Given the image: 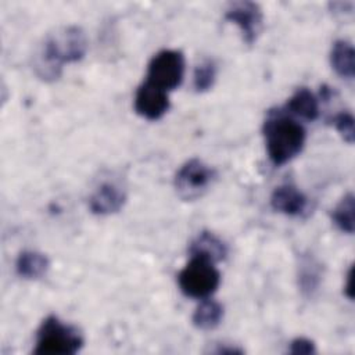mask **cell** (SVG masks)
Listing matches in <instances>:
<instances>
[{
  "instance_id": "1",
  "label": "cell",
  "mask_w": 355,
  "mask_h": 355,
  "mask_svg": "<svg viewBox=\"0 0 355 355\" xmlns=\"http://www.w3.org/2000/svg\"><path fill=\"white\" fill-rule=\"evenodd\" d=\"M87 50V37L80 26L68 25L50 32L36 55L33 69L44 82L60 79L65 64L80 61Z\"/></svg>"
},
{
  "instance_id": "2",
  "label": "cell",
  "mask_w": 355,
  "mask_h": 355,
  "mask_svg": "<svg viewBox=\"0 0 355 355\" xmlns=\"http://www.w3.org/2000/svg\"><path fill=\"white\" fill-rule=\"evenodd\" d=\"M262 133L268 157L276 166L295 158L302 151L306 139L304 126L283 110L269 111Z\"/></svg>"
},
{
  "instance_id": "3",
  "label": "cell",
  "mask_w": 355,
  "mask_h": 355,
  "mask_svg": "<svg viewBox=\"0 0 355 355\" xmlns=\"http://www.w3.org/2000/svg\"><path fill=\"white\" fill-rule=\"evenodd\" d=\"M83 347V337L80 331L68 323H64L57 316H47L37 333L36 355H73Z\"/></svg>"
},
{
  "instance_id": "4",
  "label": "cell",
  "mask_w": 355,
  "mask_h": 355,
  "mask_svg": "<svg viewBox=\"0 0 355 355\" xmlns=\"http://www.w3.org/2000/svg\"><path fill=\"white\" fill-rule=\"evenodd\" d=\"M220 283V273L215 262L202 257H190V261L178 275L180 291L190 298L204 300L211 297Z\"/></svg>"
},
{
  "instance_id": "5",
  "label": "cell",
  "mask_w": 355,
  "mask_h": 355,
  "mask_svg": "<svg viewBox=\"0 0 355 355\" xmlns=\"http://www.w3.org/2000/svg\"><path fill=\"white\" fill-rule=\"evenodd\" d=\"M184 76V55L179 50L165 49L154 54L147 65L146 80L165 92L180 86Z\"/></svg>"
},
{
  "instance_id": "6",
  "label": "cell",
  "mask_w": 355,
  "mask_h": 355,
  "mask_svg": "<svg viewBox=\"0 0 355 355\" xmlns=\"http://www.w3.org/2000/svg\"><path fill=\"white\" fill-rule=\"evenodd\" d=\"M215 171L198 158L186 161L175 175V189L184 201L200 198L215 180Z\"/></svg>"
},
{
  "instance_id": "7",
  "label": "cell",
  "mask_w": 355,
  "mask_h": 355,
  "mask_svg": "<svg viewBox=\"0 0 355 355\" xmlns=\"http://www.w3.org/2000/svg\"><path fill=\"white\" fill-rule=\"evenodd\" d=\"M225 19L239 26L247 44H252L258 39L263 26L262 10L254 1L230 3L225 12Z\"/></svg>"
},
{
  "instance_id": "8",
  "label": "cell",
  "mask_w": 355,
  "mask_h": 355,
  "mask_svg": "<svg viewBox=\"0 0 355 355\" xmlns=\"http://www.w3.org/2000/svg\"><path fill=\"white\" fill-rule=\"evenodd\" d=\"M168 92L144 80L135 94V111L147 121L161 119L169 110Z\"/></svg>"
},
{
  "instance_id": "9",
  "label": "cell",
  "mask_w": 355,
  "mask_h": 355,
  "mask_svg": "<svg viewBox=\"0 0 355 355\" xmlns=\"http://www.w3.org/2000/svg\"><path fill=\"white\" fill-rule=\"evenodd\" d=\"M126 202L125 189L114 182L105 180L100 183L89 197V208L94 215L107 216L119 212Z\"/></svg>"
},
{
  "instance_id": "10",
  "label": "cell",
  "mask_w": 355,
  "mask_h": 355,
  "mask_svg": "<svg viewBox=\"0 0 355 355\" xmlns=\"http://www.w3.org/2000/svg\"><path fill=\"white\" fill-rule=\"evenodd\" d=\"M270 207L287 216H301L308 208L306 196L291 183L277 186L270 194Z\"/></svg>"
},
{
  "instance_id": "11",
  "label": "cell",
  "mask_w": 355,
  "mask_h": 355,
  "mask_svg": "<svg viewBox=\"0 0 355 355\" xmlns=\"http://www.w3.org/2000/svg\"><path fill=\"white\" fill-rule=\"evenodd\" d=\"M323 279V266L319 259L306 252L301 254L297 265V282L301 294L306 298H312L320 287Z\"/></svg>"
},
{
  "instance_id": "12",
  "label": "cell",
  "mask_w": 355,
  "mask_h": 355,
  "mask_svg": "<svg viewBox=\"0 0 355 355\" xmlns=\"http://www.w3.org/2000/svg\"><path fill=\"white\" fill-rule=\"evenodd\" d=\"M190 257H202L212 262H220L227 255V247L223 240L209 230L200 232L189 245Z\"/></svg>"
},
{
  "instance_id": "13",
  "label": "cell",
  "mask_w": 355,
  "mask_h": 355,
  "mask_svg": "<svg viewBox=\"0 0 355 355\" xmlns=\"http://www.w3.org/2000/svg\"><path fill=\"white\" fill-rule=\"evenodd\" d=\"M283 111L291 116L312 122L319 116V103L308 87H300L288 98Z\"/></svg>"
},
{
  "instance_id": "14",
  "label": "cell",
  "mask_w": 355,
  "mask_h": 355,
  "mask_svg": "<svg viewBox=\"0 0 355 355\" xmlns=\"http://www.w3.org/2000/svg\"><path fill=\"white\" fill-rule=\"evenodd\" d=\"M50 268L49 258L33 250L22 251L15 262V270L18 276L26 279V280H36L43 277Z\"/></svg>"
},
{
  "instance_id": "15",
  "label": "cell",
  "mask_w": 355,
  "mask_h": 355,
  "mask_svg": "<svg viewBox=\"0 0 355 355\" xmlns=\"http://www.w3.org/2000/svg\"><path fill=\"white\" fill-rule=\"evenodd\" d=\"M354 46L351 42L340 39L336 40L330 50V65L334 72L345 79H352L355 75Z\"/></svg>"
},
{
  "instance_id": "16",
  "label": "cell",
  "mask_w": 355,
  "mask_h": 355,
  "mask_svg": "<svg viewBox=\"0 0 355 355\" xmlns=\"http://www.w3.org/2000/svg\"><path fill=\"white\" fill-rule=\"evenodd\" d=\"M223 319V306L212 300V298H204L196 308L191 322L198 330H214L216 329Z\"/></svg>"
},
{
  "instance_id": "17",
  "label": "cell",
  "mask_w": 355,
  "mask_h": 355,
  "mask_svg": "<svg viewBox=\"0 0 355 355\" xmlns=\"http://www.w3.org/2000/svg\"><path fill=\"white\" fill-rule=\"evenodd\" d=\"M354 209L355 197L352 193H347L331 211V220L338 230L348 234L354 233Z\"/></svg>"
},
{
  "instance_id": "18",
  "label": "cell",
  "mask_w": 355,
  "mask_h": 355,
  "mask_svg": "<svg viewBox=\"0 0 355 355\" xmlns=\"http://www.w3.org/2000/svg\"><path fill=\"white\" fill-rule=\"evenodd\" d=\"M216 80V65L212 60L201 61L193 73V87L197 93H204L212 89Z\"/></svg>"
},
{
  "instance_id": "19",
  "label": "cell",
  "mask_w": 355,
  "mask_h": 355,
  "mask_svg": "<svg viewBox=\"0 0 355 355\" xmlns=\"http://www.w3.org/2000/svg\"><path fill=\"white\" fill-rule=\"evenodd\" d=\"M333 125L336 130L340 133V136L347 141L348 144L354 143V115L348 111H341L333 116Z\"/></svg>"
},
{
  "instance_id": "20",
  "label": "cell",
  "mask_w": 355,
  "mask_h": 355,
  "mask_svg": "<svg viewBox=\"0 0 355 355\" xmlns=\"http://www.w3.org/2000/svg\"><path fill=\"white\" fill-rule=\"evenodd\" d=\"M288 352L294 354V355H309V354H315L316 348H315V343L309 338L305 337H297L290 343L288 347Z\"/></svg>"
},
{
  "instance_id": "21",
  "label": "cell",
  "mask_w": 355,
  "mask_h": 355,
  "mask_svg": "<svg viewBox=\"0 0 355 355\" xmlns=\"http://www.w3.org/2000/svg\"><path fill=\"white\" fill-rule=\"evenodd\" d=\"M344 294L352 300L354 298V294H352V268L348 269V273H347V279H345V286H344Z\"/></svg>"
}]
</instances>
